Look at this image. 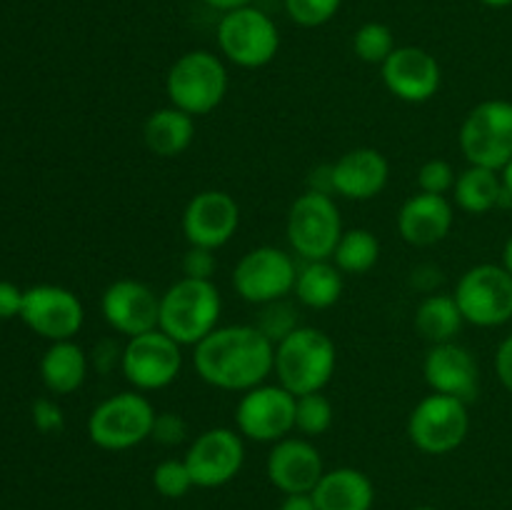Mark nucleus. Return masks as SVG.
Here are the masks:
<instances>
[{
	"label": "nucleus",
	"mask_w": 512,
	"mask_h": 510,
	"mask_svg": "<svg viewBox=\"0 0 512 510\" xmlns=\"http://www.w3.org/2000/svg\"><path fill=\"white\" fill-rule=\"evenodd\" d=\"M193 365L213 388L248 393L275 373V343L255 325H225L195 345Z\"/></svg>",
	"instance_id": "nucleus-1"
},
{
	"label": "nucleus",
	"mask_w": 512,
	"mask_h": 510,
	"mask_svg": "<svg viewBox=\"0 0 512 510\" xmlns=\"http://www.w3.org/2000/svg\"><path fill=\"white\" fill-rule=\"evenodd\" d=\"M338 365V350L328 333L300 325L275 345V373L283 388L298 395L320 393Z\"/></svg>",
	"instance_id": "nucleus-2"
},
{
	"label": "nucleus",
	"mask_w": 512,
	"mask_h": 510,
	"mask_svg": "<svg viewBox=\"0 0 512 510\" xmlns=\"http://www.w3.org/2000/svg\"><path fill=\"white\" fill-rule=\"evenodd\" d=\"M220 310L223 300L213 280L180 278L160 295L158 328L178 345H198L218 328Z\"/></svg>",
	"instance_id": "nucleus-3"
},
{
	"label": "nucleus",
	"mask_w": 512,
	"mask_h": 510,
	"mask_svg": "<svg viewBox=\"0 0 512 510\" xmlns=\"http://www.w3.org/2000/svg\"><path fill=\"white\" fill-rule=\"evenodd\" d=\"M170 105L188 115H208L228 93V70L210 50H190L180 55L165 78Z\"/></svg>",
	"instance_id": "nucleus-4"
},
{
	"label": "nucleus",
	"mask_w": 512,
	"mask_h": 510,
	"mask_svg": "<svg viewBox=\"0 0 512 510\" xmlns=\"http://www.w3.org/2000/svg\"><path fill=\"white\" fill-rule=\"evenodd\" d=\"M155 410L138 390L110 395L93 408L88 418V438L103 450H130L150 438Z\"/></svg>",
	"instance_id": "nucleus-5"
},
{
	"label": "nucleus",
	"mask_w": 512,
	"mask_h": 510,
	"mask_svg": "<svg viewBox=\"0 0 512 510\" xmlns=\"http://www.w3.org/2000/svg\"><path fill=\"white\" fill-rule=\"evenodd\" d=\"M343 220L333 195L305 190L293 200L288 213L290 248L310 263V260H333L335 248L343 238Z\"/></svg>",
	"instance_id": "nucleus-6"
},
{
	"label": "nucleus",
	"mask_w": 512,
	"mask_h": 510,
	"mask_svg": "<svg viewBox=\"0 0 512 510\" xmlns=\"http://www.w3.org/2000/svg\"><path fill=\"white\" fill-rule=\"evenodd\" d=\"M460 150L470 165L503 170L512 160V103L483 100L460 125Z\"/></svg>",
	"instance_id": "nucleus-7"
},
{
	"label": "nucleus",
	"mask_w": 512,
	"mask_h": 510,
	"mask_svg": "<svg viewBox=\"0 0 512 510\" xmlns=\"http://www.w3.org/2000/svg\"><path fill=\"white\" fill-rule=\"evenodd\" d=\"M453 295L465 323L495 328L512 318V275L503 265L483 263L465 270Z\"/></svg>",
	"instance_id": "nucleus-8"
},
{
	"label": "nucleus",
	"mask_w": 512,
	"mask_h": 510,
	"mask_svg": "<svg viewBox=\"0 0 512 510\" xmlns=\"http://www.w3.org/2000/svg\"><path fill=\"white\" fill-rule=\"evenodd\" d=\"M470 430L468 403L450 395L433 393L420 400L408 418V435L418 450L428 455L453 453Z\"/></svg>",
	"instance_id": "nucleus-9"
},
{
	"label": "nucleus",
	"mask_w": 512,
	"mask_h": 510,
	"mask_svg": "<svg viewBox=\"0 0 512 510\" xmlns=\"http://www.w3.org/2000/svg\"><path fill=\"white\" fill-rule=\"evenodd\" d=\"M218 45L230 63L240 68H263L278 55L280 35L263 10L245 5L223 15L218 23Z\"/></svg>",
	"instance_id": "nucleus-10"
},
{
	"label": "nucleus",
	"mask_w": 512,
	"mask_h": 510,
	"mask_svg": "<svg viewBox=\"0 0 512 510\" xmlns=\"http://www.w3.org/2000/svg\"><path fill=\"white\" fill-rule=\"evenodd\" d=\"M295 280H298L295 260L273 245L248 250L233 270L235 293L255 305L283 300L290 290H295Z\"/></svg>",
	"instance_id": "nucleus-11"
},
{
	"label": "nucleus",
	"mask_w": 512,
	"mask_h": 510,
	"mask_svg": "<svg viewBox=\"0 0 512 510\" xmlns=\"http://www.w3.org/2000/svg\"><path fill=\"white\" fill-rule=\"evenodd\" d=\"M180 368H183L180 345L160 328L135 335L125 343L120 370L125 380L138 390L168 388L180 375Z\"/></svg>",
	"instance_id": "nucleus-12"
},
{
	"label": "nucleus",
	"mask_w": 512,
	"mask_h": 510,
	"mask_svg": "<svg viewBox=\"0 0 512 510\" xmlns=\"http://www.w3.org/2000/svg\"><path fill=\"white\" fill-rule=\"evenodd\" d=\"M295 398L283 385H258L240 398L235 423L240 435L258 443H278L295 430Z\"/></svg>",
	"instance_id": "nucleus-13"
},
{
	"label": "nucleus",
	"mask_w": 512,
	"mask_h": 510,
	"mask_svg": "<svg viewBox=\"0 0 512 510\" xmlns=\"http://www.w3.org/2000/svg\"><path fill=\"white\" fill-rule=\"evenodd\" d=\"M20 320L40 338L58 343L80 333L85 310L78 295L63 285H33L25 290Z\"/></svg>",
	"instance_id": "nucleus-14"
},
{
	"label": "nucleus",
	"mask_w": 512,
	"mask_h": 510,
	"mask_svg": "<svg viewBox=\"0 0 512 510\" xmlns=\"http://www.w3.org/2000/svg\"><path fill=\"white\" fill-rule=\"evenodd\" d=\"M183 460L198 488H220V485L230 483L243 468V435L230 428L205 430L190 443Z\"/></svg>",
	"instance_id": "nucleus-15"
},
{
	"label": "nucleus",
	"mask_w": 512,
	"mask_h": 510,
	"mask_svg": "<svg viewBox=\"0 0 512 510\" xmlns=\"http://www.w3.org/2000/svg\"><path fill=\"white\" fill-rule=\"evenodd\" d=\"M240 225L238 200L225 190H200L183 210V233L190 245L218 250Z\"/></svg>",
	"instance_id": "nucleus-16"
},
{
	"label": "nucleus",
	"mask_w": 512,
	"mask_h": 510,
	"mask_svg": "<svg viewBox=\"0 0 512 510\" xmlns=\"http://www.w3.org/2000/svg\"><path fill=\"white\" fill-rule=\"evenodd\" d=\"M105 320L120 335H143L160 323V295L150 285L133 278H120L105 288L100 300Z\"/></svg>",
	"instance_id": "nucleus-17"
},
{
	"label": "nucleus",
	"mask_w": 512,
	"mask_h": 510,
	"mask_svg": "<svg viewBox=\"0 0 512 510\" xmlns=\"http://www.w3.org/2000/svg\"><path fill=\"white\" fill-rule=\"evenodd\" d=\"M385 88L405 103H425L435 98L443 83L440 65L428 50L415 48V45H403L390 53L383 63Z\"/></svg>",
	"instance_id": "nucleus-18"
},
{
	"label": "nucleus",
	"mask_w": 512,
	"mask_h": 510,
	"mask_svg": "<svg viewBox=\"0 0 512 510\" xmlns=\"http://www.w3.org/2000/svg\"><path fill=\"white\" fill-rule=\"evenodd\" d=\"M423 373L433 393L450 395L463 403L475 400L480 390V368L473 353L455 340L438 343L425 355Z\"/></svg>",
	"instance_id": "nucleus-19"
},
{
	"label": "nucleus",
	"mask_w": 512,
	"mask_h": 510,
	"mask_svg": "<svg viewBox=\"0 0 512 510\" xmlns=\"http://www.w3.org/2000/svg\"><path fill=\"white\" fill-rule=\"evenodd\" d=\"M323 458L318 448L303 438H283L268 455V478L280 493H313L323 478Z\"/></svg>",
	"instance_id": "nucleus-20"
},
{
	"label": "nucleus",
	"mask_w": 512,
	"mask_h": 510,
	"mask_svg": "<svg viewBox=\"0 0 512 510\" xmlns=\"http://www.w3.org/2000/svg\"><path fill=\"white\" fill-rule=\"evenodd\" d=\"M390 178L385 155L375 148H353L333 163L335 193L348 200H373Z\"/></svg>",
	"instance_id": "nucleus-21"
},
{
	"label": "nucleus",
	"mask_w": 512,
	"mask_h": 510,
	"mask_svg": "<svg viewBox=\"0 0 512 510\" xmlns=\"http://www.w3.org/2000/svg\"><path fill=\"white\" fill-rule=\"evenodd\" d=\"M453 228V205L445 195L418 193L398 213V233L415 248H430L448 238Z\"/></svg>",
	"instance_id": "nucleus-22"
},
{
	"label": "nucleus",
	"mask_w": 512,
	"mask_h": 510,
	"mask_svg": "<svg viewBox=\"0 0 512 510\" xmlns=\"http://www.w3.org/2000/svg\"><path fill=\"white\" fill-rule=\"evenodd\" d=\"M313 498L318 510H370L375 503V488L363 470L335 468L323 473Z\"/></svg>",
	"instance_id": "nucleus-23"
},
{
	"label": "nucleus",
	"mask_w": 512,
	"mask_h": 510,
	"mask_svg": "<svg viewBox=\"0 0 512 510\" xmlns=\"http://www.w3.org/2000/svg\"><path fill=\"white\" fill-rule=\"evenodd\" d=\"M195 138V120L185 110L168 105L153 110L143 125V140L148 150L160 158H178Z\"/></svg>",
	"instance_id": "nucleus-24"
},
{
	"label": "nucleus",
	"mask_w": 512,
	"mask_h": 510,
	"mask_svg": "<svg viewBox=\"0 0 512 510\" xmlns=\"http://www.w3.org/2000/svg\"><path fill=\"white\" fill-rule=\"evenodd\" d=\"M88 355L73 340H58L40 358V378L55 395H70L85 383Z\"/></svg>",
	"instance_id": "nucleus-25"
},
{
	"label": "nucleus",
	"mask_w": 512,
	"mask_h": 510,
	"mask_svg": "<svg viewBox=\"0 0 512 510\" xmlns=\"http://www.w3.org/2000/svg\"><path fill=\"white\" fill-rule=\"evenodd\" d=\"M455 203L465 210V213L483 215L488 210L500 208L505 198V185L498 170L480 168V165H470L468 170L458 175L455 180Z\"/></svg>",
	"instance_id": "nucleus-26"
},
{
	"label": "nucleus",
	"mask_w": 512,
	"mask_h": 510,
	"mask_svg": "<svg viewBox=\"0 0 512 510\" xmlns=\"http://www.w3.org/2000/svg\"><path fill=\"white\" fill-rule=\"evenodd\" d=\"M295 295L303 305L313 310L333 308L343 295V275L330 260H310L298 270Z\"/></svg>",
	"instance_id": "nucleus-27"
},
{
	"label": "nucleus",
	"mask_w": 512,
	"mask_h": 510,
	"mask_svg": "<svg viewBox=\"0 0 512 510\" xmlns=\"http://www.w3.org/2000/svg\"><path fill=\"white\" fill-rule=\"evenodd\" d=\"M465 318L458 308L455 295H428L415 310V328L433 345L450 343L463 328Z\"/></svg>",
	"instance_id": "nucleus-28"
},
{
	"label": "nucleus",
	"mask_w": 512,
	"mask_h": 510,
	"mask_svg": "<svg viewBox=\"0 0 512 510\" xmlns=\"http://www.w3.org/2000/svg\"><path fill=\"white\" fill-rule=\"evenodd\" d=\"M380 258V243L370 230L353 228L345 230L338 248L333 253V263L338 265L340 273L363 275L375 268Z\"/></svg>",
	"instance_id": "nucleus-29"
},
{
	"label": "nucleus",
	"mask_w": 512,
	"mask_h": 510,
	"mask_svg": "<svg viewBox=\"0 0 512 510\" xmlns=\"http://www.w3.org/2000/svg\"><path fill=\"white\" fill-rule=\"evenodd\" d=\"M353 50L360 60L373 65H383L395 50L393 30L385 23H365L355 30Z\"/></svg>",
	"instance_id": "nucleus-30"
},
{
	"label": "nucleus",
	"mask_w": 512,
	"mask_h": 510,
	"mask_svg": "<svg viewBox=\"0 0 512 510\" xmlns=\"http://www.w3.org/2000/svg\"><path fill=\"white\" fill-rule=\"evenodd\" d=\"M333 425V403L320 393L298 395L295 403V428L305 435H323Z\"/></svg>",
	"instance_id": "nucleus-31"
},
{
	"label": "nucleus",
	"mask_w": 512,
	"mask_h": 510,
	"mask_svg": "<svg viewBox=\"0 0 512 510\" xmlns=\"http://www.w3.org/2000/svg\"><path fill=\"white\" fill-rule=\"evenodd\" d=\"M255 328L263 335H268L275 345L280 340L288 338L293 330H298V318H295L293 305H288L285 300H273V303H265L260 310L258 320H255Z\"/></svg>",
	"instance_id": "nucleus-32"
},
{
	"label": "nucleus",
	"mask_w": 512,
	"mask_h": 510,
	"mask_svg": "<svg viewBox=\"0 0 512 510\" xmlns=\"http://www.w3.org/2000/svg\"><path fill=\"white\" fill-rule=\"evenodd\" d=\"M153 485L163 498H183L190 493V488H195L193 475H190L185 460H163L158 468L153 470Z\"/></svg>",
	"instance_id": "nucleus-33"
},
{
	"label": "nucleus",
	"mask_w": 512,
	"mask_h": 510,
	"mask_svg": "<svg viewBox=\"0 0 512 510\" xmlns=\"http://www.w3.org/2000/svg\"><path fill=\"white\" fill-rule=\"evenodd\" d=\"M343 0H285L290 20L303 28H318L333 20V15L340 10Z\"/></svg>",
	"instance_id": "nucleus-34"
},
{
	"label": "nucleus",
	"mask_w": 512,
	"mask_h": 510,
	"mask_svg": "<svg viewBox=\"0 0 512 510\" xmlns=\"http://www.w3.org/2000/svg\"><path fill=\"white\" fill-rule=\"evenodd\" d=\"M455 175L453 165L445 163V160L433 158L428 163L420 165L418 170V185H420V193H430V195H445L448 190L455 188Z\"/></svg>",
	"instance_id": "nucleus-35"
},
{
	"label": "nucleus",
	"mask_w": 512,
	"mask_h": 510,
	"mask_svg": "<svg viewBox=\"0 0 512 510\" xmlns=\"http://www.w3.org/2000/svg\"><path fill=\"white\" fill-rule=\"evenodd\" d=\"M150 438L160 445H180L188 438V423L178 413H155Z\"/></svg>",
	"instance_id": "nucleus-36"
},
{
	"label": "nucleus",
	"mask_w": 512,
	"mask_h": 510,
	"mask_svg": "<svg viewBox=\"0 0 512 510\" xmlns=\"http://www.w3.org/2000/svg\"><path fill=\"white\" fill-rule=\"evenodd\" d=\"M215 268H218L215 250L200 248V245H190L188 253L183 255V278L213 280Z\"/></svg>",
	"instance_id": "nucleus-37"
},
{
	"label": "nucleus",
	"mask_w": 512,
	"mask_h": 510,
	"mask_svg": "<svg viewBox=\"0 0 512 510\" xmlns=\"http://www.w3.org/2000/svg\"><path fill=\"white\" fill-rule=\"evenodd\" d=\"M30 415H33V423L40 433L53 435V433H60V430L65 428L63 408H60V405L50 398L35 400L33 408H30Z\"/></svg>",
	"instance_id": "nucleus-38"
},
{
	"label": "nucleus",
	"mask_w": 512,
	"mask_h": 510,
	"mask_svg": "<svg viewBox=\"0 0 512 510\" xmlns=\"http://www.w3.org/2000/svg\"><path fill=\"white\" fill-rule=\"evenodd\" d=\"M23 298L25 290H20L10 280H0V320L20 318V313H23Z\"/></svg>",
	"instance_id": "nucleus-39"
},
{
	"label": "nucleus",
	"mask_w": 512,
	"mask_h": 510,
	"mask_svg": "<svg viewBox=\"0 0 512 510\" xmlns=\"http://www.w3.org/2000/svg\"><path fill=\"white\" fill-rule=\"evenodd\" d=\"M120 363H123V348H118L115 340L108 338V340H100V343L95 345L93 365L98 368V373L108 375L110 370L120 368Z\"/></svg>",
	"instance_id": "nucleus-40"
},
{
	"label": "nucleus",
	"mask_w": 512,
	"mask_h": 510,
	"mask_svg": "<svg viewBox=\"0 0 512 510\" xmlns=\"http://www.w3.org/2000/svg\"><path fill=\"white\" fill-rule=\"evenodd\" d=\"M495 373H498L500 383L512 393V335L498 345V353H495Z\"/></svg>",
	"instance_id": "nucleus-41"
},
{
	"label": "nucleus",
	"mask_w": 512,
	"mask_h": 510,
	"mask_svg": "<svg viewBox=\"0 0 512 510\" xmlns=\"http://www.w3.org/2000/svg\"><path fill=\"white\" fill-rule=\"evenodd\" d=\"M308 190H313V193H323V195H335L333 165H318V168L310 173Z\"/></svg>",
	"instance_id": "nucleus-42"
},
{
	"label": "nucleus",
	"mask_w": 512,
	"mask_h": 510,
	"mask_svg": "<svg viewBox=\"0 0 512 510\" xmlns=\"http://www.w3.org/2000/svg\"><path fill=\"white\" fill-rule=\"evenodd\" d=\"M280 510H318V505H315L313 493H295L285 495V500L280 503Z\"/></svg>",
	"instance_id": "nucleus-43"
},
{
	"label": "nucleus",
	"mask_w": 512,
	"mask_h": 510,
	"mask_svg": "<svg viewBox=\"0 0 512 510\" xmlns=\"http://www.w3.org/2000/svg\"><path fill=\"white\" fill-rule=\"evenodd\" d=\"M203 3L210 5V8H215V10H223V13H230V10L245 8V5H250L253 0H203Z\"/></svg>",
	"instance_id": "nucleus-44"
},
{
	"label": "nucleus",
	"mask_w": 512,
	"mask_h": 510,
	"mask_svg": "<svg viewBox=\"0 0 512 510\" xmlns=\"http://www.w3.org/2000/svg\"><path fill=\"white\" fill-rule=\"evenodd\" d=\"M503 268L512 275V235H510L508 243H505V248H503Z\"/></svg>",
	"instance_id": "nucleus-45"
},
{
	"label": "nucleus",
	"mask_w": 512,
	"mask_h": 510,
	"mask_svg": "<svg viewBox=\"0 0 512 510\" xmlns=\"http://www.w3.org/2000/svg\"><path fill=\"white\" fill-rule=\"evenodd\" d=\"M500 178H503V185H505V190H508V193L512 195V160L508 165H505L503 170H500Z\"/></svg>",
	"instance_id": "nucleus-46"
},
{
	"label": "nucleus",
	"mask_w": 512,
	"mask_h": 510,
	"mask_svg": "<svg viewBox=\"0 0 512 510\" xmlns=\"http://www.w3.org/2000/svg\"><path fill=\"white\" fill-rule=\"evenodd\" d=\"M483 5H488V8H510L512 0H480Z\"/></svg>",
	"instance_id": "nucleus-47"
},
{
	"label": "nucleus",
	"mask_w": 512,
	"mask_h": 510,
	"mask_svg": "<svg viewBox=\"0 0 512 510\" xmlns=\"http://www.w3.org/2000/svg\"><path fill=\"white\" fill-rule=\"evenodd\" d=\"M415 510H435V508H415Z\"/></svg>",
	"instance_id": "nucleus-48"
}]
</instances>
